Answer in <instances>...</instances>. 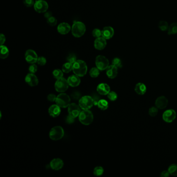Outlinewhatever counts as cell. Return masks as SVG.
I'll use <instances>...</instances> for the list:
<instances>
[{"mask_svg": "<svg viewBox=\"0 0 177 177\" xmlns=\"http://www.w3.org/2000/svg\"><path fill=\"white\" fill-rule=\"evenodd\" d=\"M97 90L101 95H106L110 92V87L107 84L101 83L98 85Z\"/></svg>", "mask_w": 177, "mask_h": 177, "instance_id": "44dd1931", "label": "cell"}, {"mask_svg": "<svg viewBox=\"0 0 177 177\" xmlns=\"http://www.w3.org/2000/svg\"><path fill=\"white\" fill-rule=\"evenodd\" d=\"M37 54L34 50H28L25 53V59L28 63L34 64L36 63L38 59Z\"/></svg>", "mask_w": 177, "mask_h": 177, "instance_id": "30bf717a", "label": "cell"}, {"mask_svg": "<svg viewBox=\"0 0 177 177\" xmlns=\"http://www.w3.org/2000/svg\"><path fill=\"white\" fill-rule=\"evenodd\" d=\"M92 35L95 38L101 37L102 36V31L99 29H94V30H92Z\"/></svg>", "mask_w": 177, "mask_h": 177, "instance_id": "8d00e7d4", "label": "cell"}, {"mask_svg": "<svg viewBox=\"0 0 177 177\" xmlns=\"http://www.w3.org/2000/svg\"><path fill=\"white\" fill-rule=\"evenodd\" d=\"M135 91L138 95H144L147 92V87L144 84L138 83L135 86Z\"/></svg>", "mask_w": 177, "mask_h": 177, "instance_id": "603a6c76", "label": "cell"}, {"mask_svg": "<svg viewBox=\"0 0 177 177\" xmlns=\"http://www.w3.org/2000/svg\"><path fill=\"white\" fill-rule=\"evenodd\" d=\"M0 49H1L0 58L2 59L7 58L8 56H9V50L7 48V46L2 45L0 46Z\"/></svg>", "mask_w": 177, "mask_h": 177, "instance_id": "cb8c5ba5", "label": "cell"}, {"mask_svg": "<svg viewBox=\"0 0 177 177\" xmlns=\"http://www.w3.org/2000/svg\"><path fill=\"white\" fill-rule=\"evenodd\" d=\"M158 112V110L157 107L155 106H152L151 107L149 110V115H150L152 117H154L157 115Z\"/></svg>", "mask_w": 177, "mask_h": 177, "instance_id": "836d02e7", "label": "cell"}, {"mask_svg": "<svg viewBox=\"0 0 177 177\" xmlns=\"http://www.w3.org/2000/svg\"><path fill=\"white\" fill-rule=\"evenodd\" d=\"M100 74V70L97 67H94L90 69L89 75L92 78H96L99 76Z\"/></svg>", "mask_w": 177, "mask_h": 177, "instance_id": "f1b7e54d", "label": "cell"}, {"mask_svg": "<svg viewBox=\"0 0 177 177\" xmlns=\"http://www.w3.org/2000/svg\"><path fill=\"white\" fill-rule=\"evenodd\" d=\"M108 98L112 101H115L117 99V95L114 92H110L108 95Z\"/></svg>", "mask_w": 177, "mask_h": 177, "instance_id": "d590c367", "label": "cell"}, {"mask_svg": "<svg viewBox=\"0 0 177 177\" xmlns=\"http://www.w3.org/2000/svg\"><path fill=\"white\" fill-rule=\"evenodd\" d=\"M169 25L167 21H159L158 23V28L159 29L162 31H166L167 30H168V28H169Z\"/></svg>", "mask_w": 177, "mask_h": 177, "instance_id": "f546056e", "label": "cell"}, {"mask_svg": "<svg viewBox=\"0 0 177 177\" xmlns=\"http://www.w3.org/2000/svg\"><path fill=\"white\" fill-rule=\"evenodd\" d=\"M23 3L26 7H31L34 6L35 2L34 0H23Z\"/></svg>", "mask_w": 177, "mask_h": 177, "instance_id": "f35d334b", "label": "cell"}, {"mask_svg": "<svg viewBox=\"0 0 177 177\" xmlns=\"http://www.w3.org/2000/svg\"><path fill=\"white\" fill-rule=\"evenodd\" d=\"M47 23L48 25L51 26V27H54L56 26L57 24V20L56 18H55V17L51 16L48 19H47Z\"/></svg>", "mask_w": 177, "mask_h": 177, "instance_id": "d6a6232c", "label": "cell"}, {"mask_svg": "<svg viewBox=\"0 0 177 177\" xmlns=\"http://www.w3.org/2000/svg\"><path fill=\"white\" fill-rule=\"evenodd\" d=\"M64 161L60 158L53 159L50 163L51 169L55 170H60L64 166Z\"/></svg>", "mask_w": 177, "mask_h": 177, "instance_id": "d6986e66", "label": "cell"}, {"mask_svg": "<svg viewBox=\"0 0 177 177\" xmlns=\"http://www.w3.org/2000/svg\"><path fill=\"white\" fill-rule=\"evenodd\" d=\"M25 81L30 86H36L38 85L39 80L33 73H29L25 78Z\"/></svg>", "mask_w": 177, "mask_h": 177, "instance_id": "9a60e30c", "label": "cell"}, {"mask_svg": "<svg viewBox=\"0 0 177 177\" xmlns=\"http://www.w3.org/2000/svg\"><path fill=\"white\" fill-rule=\"evenodd\" d=\"M52 16V13H51V12H46L44 13V17L45 18H46V19H48V18H50V17Z\"/></svg>", "mask_w": 177, "mask_h": 177, "instance_id": "c3c4849f", "label": "cell"}, {"mask_svg": "<svg viewBox=\"0 0 177 177\" xmlns=\"http://www.w3.org/2000/svg\"><path fill=\"white\" fill-rule=\"evenodd\" d=\"M112 64L114 66L118 68H121L122 67V61L119 58H115L112 60Z\"/></svg>", "mask_w": 177, "mask_h": 177, "instance_id": "e575fe53", "label": "cell"}, {"mask_svg": "<svg viewBox=\"0 0 177 177\" xmlns=\"http://www.w3.org/2000/svg\"><path fill=\"white\" fill-rule=\"evenodd\" d=\"M106 75L109 78L113 79L117 76L118 74V68L116 67L112 64L109 66L106 69Z\"/></svg>", "mask_w": 177, "mask_h": 177, "instance_id": "ac0fdd59", "label": "cell"}, {"mask_svg": "<svg viewBox=\"0 0 177 177\" xmlns=\"http://www.w3.org/2000/svg\"><path fill=\"white\" fill-rule=\"evenodd\" d=\"M170 174L168 170H165L161 172V174L160 175V176L161 177H168L170 175Z\"/></svg>", "mask_w": 177, "mask_h": 177, "instance_id": "f6af8a7d", "label": "cell"}, {"mask_svg": "<svg viewBox=\"0 0 177 177\" xmlns=\"http://www.w3.org/2000/svg\"><path fill=\"white\" fill-rule=\"evenodd\" d=\"M78 116L80 122L85 125H88L92 124L94 120L92 113L89 110H83L81 112Z\"/></svg>", "mask_w": 177, "mask_h": 177, "instance_id": "3957f363", "label": "cell"}, {"mask_svg": "<svg viewBox=\"0 0 177 177\" xmlns=\"http://www.w3.org/2000/svg\"><path fill=\"white\" fill-rule=\"evenodd\" d=\"M46 62H47L46 59L44 57L41 56V57H39L38 58L37 62V64H39L40 66H44V65L46 64Z\"/></svg>", "mask_w": 177, "mask_h": 177, "instance_id": "ab89813d", "label": "cell"}, {"mask_svg": "<svg viewBox=\"0 0 177 177\" xmlns=\"http://www.w3.org/2000/svg\"><path fill=\"white\" fill-rule=\"evenodd\" d=\"M104 169L101 166H97L95 168L94 170V175L96 176H100L103 174Z\"/></svg>", "mask_w": 177, "mask_h": 177, "instance_id": "1f68e13d", "label": "cell"}, {"mask_svg": "<svg viewBox=\"0 0 177 177\" xmlns=\"http://www.w3.org/2000/svg\"><path fill=\"white\" fill-rule=\"evenodd\" d=\"M71 30V27L69 23H60L57 27L58 32L61 35H66L69 33Z\"/></svg>", "mask_w": 177, "mask_h": 177, "instance_id": "2e32d148", "label": "cell"}, {"mask_svg": "<svg viewBox=\"0 0 177 177\" xmlns=\"http://www.w3.org/2000/svg\"><path fill=\"white\" fill-rule=\"evenodd\" d=\"M73 70V64L70 63V62H66L63 64L62 67V70L64 72L68 73L70 72Z\"/></svg>", "mask_w": 177, "mask_h": 177, "instance_id": "4316f807", "label": "cell"}, {"mask_svg": "<svg viewBox=\"0 0 177 177\" xmlns=\"http://www.w3.org/2000/svg\"><path fill=\"white\" fill-rule=\"evenodd\" d=\"M86 32L85 24L81 21H75L71 27V32L73 36L76 38H79L83 36Z\"/></svg>", "mask_w": 177, "mask_h": 177, "instance_id": "7a4b0ae2", "label": "cell"}, {"mask_svg": "<svg viewBox=\"0 0 177 177\" xmlns=\"http://www.w3.org/2000/svg\"><path fill=\"white\" fill-rule=\"evenodd\" d=\"M94 105V100L92 97L85 96L79 100V106L83 110H89Z\"/></svg>", "mask_w": 177, "mask_h": 177, "instance_id": "8992f818", "label": "cell"}, {"mask_svg": "<svg viewBox=\"0 0 177 177\" xmlns=\"http://www.w3.org/2000/svg\"><path fill=\"white\" fill-rule=\"evenodd\" d=\"M92 98H93V100H94V105L97 106L98 103L99 102V100H100V99H99V97L97 96V95H95V96L92 97Z\"/></svg>", "mask_w": 177, "mask_h": 177, "instance_id": "bcb514c9", "label": "cell"}, {"mask_svg": "<svg viewBox=\"0 0 177 177\" xmlns=\"http://www.w3.org/2000/svg\"><path fill=\"white\" fill-rule=\"evenodd\" d=\"M2 117V114H1V112H0V119H1Z\"/></svg>", "mask_w": 177, "mask_h": 177, "instance_id": "681fc988", "label": "cell"}, {"mask_svg": "<svg viewBox=\"0 0 177 177\" xmlns=\"http://www.w3.org/2000/svg\"><path fill=\"white\" fill-rule=\"evenodd\" d=\"M57 97L55 96L54 94H50L48 95V97H47V99L48 101H50V102H54V101H56Z\"/></svg>", "mask_w": 177, "mask_h": 177, "instance_id": "b9f144b4", "label": "cell"}, {"mask_svg": "<svg viewBox=\"0 0 177 177\" xmlns=\"http://www.w3.org/2000/svg\"><path fill=\"white\" fill-rule=\"evenodd\" d=\"M68 62H70L71 64H73L75 63L76 60V56L75 55V54H71L68 56L67 58Z\"/></svg>", "mask_w": 177, "mask_h": 177, "instance_id": "74e56055", "label": "cell"}, {"mask_svg": "<svg viewBox=\"0 0 177 177\" xmlns=\"http://www.w3.org/2000/svg\"><path fill=\"white\" fill-rule=\"evenodd\" d=\"M72 70L75 75L80 77H83L87 73V64L83 60H76L73 64Z\"/></svg>", "mask_w": 177, "mask_h": 177, "instance_id": "6da1fadb", "label": "cell"}, {"mask_svg": "<svg viewBox=\"0 0 177 177\" xmlns=\"http://www.w3.org/2000/svg\"><path fill=\"white\" fill-rule=\"evenodd\" d=\"M64 133L62 127L61 126H57L51 128L50 130L49 136L51 140L57 141L60 140L64 137Z\"/></svg>", "mask_w": 177, "mask_h": 177, "instance_id": "277c9868", "label": "cell"}, {"mask_svg": "<svg viewBox=\"0 0 177 177\" xmlns=\"http://www.w3.org/2000/svg\"><path fill=\"white\" fill-rule=\"evenodd\" d=\"M71 99L67 94L65 93H61L57 96L56 103V105L60 106L62 108H66L68 107L69 105L70 104Z\"/></svg>", "mask_w": 177, "mask_h": 177, "instance_id": "5b68a950", "label": "cell"}, {"mask_svg": "<svg viewBox=\"0 0 177 177\" xmlns=\"http://www.w3.org/2000/svg\"><path fill=\"white\" fill-rule=\"evenodd\" d=\"M80 76H78L76 75H72L71 76H69L68 78V82L69 86L71 87H75L78 86L81 83V79Z\"/></svg>", "mask_w": 177, "mask_h": 177, "instance_id": "ffe728a7", "label": "cell"}, {"mask_svg": "<svg viewBox=\"0 0 177 177\" xmlns=\"http://www.w3.org/2000/svg\"><path fill=\"white\" fill-rule=\"evenodd\" d=\"M33 6L34 10L38 13H45L48 9V3L44 0H36Z\"/></svg>", "mask_w": 177, "mask_h": 177, "instance_id": "9c48e42d", "label": "cell"}, {"mask_svg": "<svg viewBox=\"0 0 177 177\" xmlns=\"http://www.w3.org/2000/svg\"><path fill=\"white\" fill-rule=\"evenodd\" d=\"M106 40L102 36L96 38L94 41V47L99 50H104L106 47Z\"/></svg>", "mask_w": 177, "mask_h": 177, "instance_id": "4fadbf2b", "label": "cell"}, {"mask_svg": "<svg viewBox=\"0 0 177 177\" xmlns=\"http://www.w3.org/2000/svg\"><path fill=\"white\" fill-rule=\"evenodd\" d=\"M48 113L52 117H58L61 113L60 106L57 105H52L48 109Z\"/></svg>", "mask_w": 177, "mask_h": 177, "instance_id": "7402d4cb", "label": "cell"}, {"mask_svg": "<svg viewBox=\"0 0 177 177\" xmlns=\"http://www.w3.org/2000/svg\"><path fill=\"white\" fill-rule=\"evenodd\" d=\"M97 106L100 109L104 111L108 108V102L105 99H100L98 103Z\"/></svg>", "mask_w": 177, "mask_h": 177, "instance_id": "d4e9b609", "label": "cell"}, {"mask_svg": "<svg viewBox=\"0 0 177 177\" xmlns=\"http://www.w3.org/2000/svg\"><path fill=\"white\" fill-rule=\"evenodd\" d=\"M177 117L176 112L173 109H169L165 111L163 114V120L165 122L170 123L175 120Z\"/></svg>", "mask_w": 177, "mask_h": 177, "instance_id": "8fae6325", "label": "cell"}, {"mask_svg": "<svg viewBox=\"0 0 177 177\" xmlns=\"http://www.w3.org/2000/svg\"><path fill=\"white\" fill-rule=\"evenodd\" d=\"M75 118H74V117H73L72 116L69 115L67 117V119H66V122L69 124H72L75 122Z\"/></svg>", "mask_w": 177, "mask_h": 177, "instance_id": "7bdbcfd3", "label": "cell"}, {"mask_svg": "<svg viewBox=\"0 0 177 177\" xmlns=\"http://www.w3.org/2000/svg\"><path fill=\"white\" fill-rule=\"evenodd\" d=\"M53 75L54 78L58 80L59 78H63L64 74H63V71H61L60 69H56L53 72Z\"/></svg>", "mask_w": 177, "mask_h": 177, "instance_id": "4dcf8cb0", "label": "cell"}, {"mask_svg": "<svg viewBox=\"0 0 177 177\" xmlns=\"http://www.w3.org/2000/svg\"><path fill=\"white\" fill-rule=\"evenodd\" d=\"M69 86L68 80L62 78L57 80V81L56 82L55 84V89L58 92H64L68 89Z\"/></svg>", "mask_w": 177, "mask_h": 177, "instance_id": "ba28073f", "label": "cell"}, {"mask_svg": "<svg viewBox=\"0 0 177 177\" xmlns=\"http://www.w3.org/2000/svg\"><path fill=\"white\" fill-rule=\"evenodd\" d=\"M114 34V30L112 27L106 26L103 28L102 30V36L105 39L110 40Z\"/></svg>", "mask_w": 177, "mask_h": 177, "instance_id": "e0dca14e", "label": "cell"}, {"mask_svg": "<svg viewBox=\"0 0 177 177\" xmlns=\"http://www.w3.org/2000/svg\"><path fill=\"white\" fill-rule=\"evenodd\" d=\"M177 33V23H172L169 26L168 34L169 35H174Z\"/></svg>", "mask_w": 177, "mask_h": 177, "instance_id": "484cf974", "label": "cell"}, {"mask_svg": "<svg viewBox=\"0 0 177 177\" xmlns=\"http://www.w3.org/2000/svg\"><path fill=\"white\" fill-rule=\"evenodd\" d=\"M80 96H81V95H80V93L78 92H74V93L72 95L73 98L74 99H78V98L80 97Z\"/></svg>", "mask_w": 177, "mask_h": 177, "instance_id": "7dc6e473", "label": "cell"}, {"mask_svg": "<svg viewBox=\"0 0 177 177\" xmlns=\"http://www.w3.org/2000/svg\"><path fill=\"white\" fill-rule=\"evenodd\" d=\"M155 104L158 109L163 110L168 106V99L165 96H160L156 99Z\"/></svg>", "mask_w": 177, "mask_h": 177, "instance_id": "5bb4252c", "label": "cell"}, {"mask_svg": "<svg viewBox=\"0 0 177 177\" xmlns=\"http://www.w3.org/2000/svg\"><path fill=\"white\" fill-rule=\"evenodd\" d=\"M96 67L100 70V71H103L106 70L109 66V61L106 57L102 55H98L95 60Z\"/></svg>", "mask_w": 177, "mask_h": 177, "instance_id": "52a82bcc", "label": "cell"}, {"mask_svg": "<svg viewBox=\"0 0 177 177\" xmlns=\"http://www.w3.org/2000/svg\"><path fill=\"white\" fill-rule=\"evenodd\" d=\"M37 70V67L36 64H31V65L29 68V71L31 73H35Z\"/></svg>", "mask_w": 177, "mask_h": 177, "instance_id": "60d3db41", "label": "cell"}, {"mask_svg": "<svg viewBox=\"0 0 177 177\" xmlns=\"http://www.w3.org/2000/svg\"><path fill=\"white\" fill-rule=\"evenodd\" d=\"M6 41L5 36L3 34L1 33L0 34V44L1 45H3Z\"/></svg>", "mask_w": 177, "mask_h": 177, "instance_id": "ee69618b", "label": "cell"}, {"mask_svg": "<svg viewBox=\"0 0 177 177\" xmlns=\"http://www.w3.org/2000/svg\"><path fill=\"white\" fill-rule=\"evenodd\" d=\"M68 113L69 115L74 118H76L80 115L81 109L78 105L75 103H70L68 106Z\"/></svg>", "mask_w": 177, "mask_h": 177, "instance_id": "7c38bea8", "label": "cell"}, {"mask_svg": "<svg viewBox=\"0 0 177 177\" xmlns=\"http://www.w3.org/2000/svg\"><path fill=\"white\" fill-rule=\"evenodd\" d=\"M168 171L170 175L177 176V164H172L168 167Z\"/></svg>", "mask_w": 177, "mask_h": 177, "instance_id": "83f0119b", "label": "cell"}]
</instances>
